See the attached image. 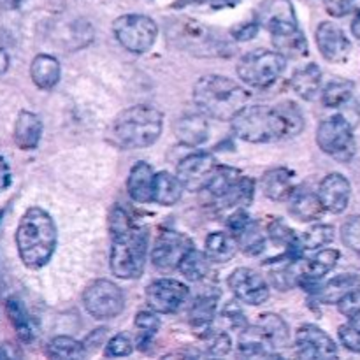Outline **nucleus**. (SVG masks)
Listing matches in <instances>:
<instances>
[{
	"instance_id": "f257e3e1",
	"label": "nucleus",
	"mask_w": 360,
	"mask_h": 360,
	"mask_svg": "<svg viewBox=\"0 0 360 360\" xmlns=\"http://www.w3.org/2000/svg\"><path fill=\"white\" fill-rule=\"evenodd\" d=\"M231 123L234 136L252 144L290 139L304 130L301 109L288 101L276 105H245Z\"/></svg>"
},
{
	"instance_id": "f03ea898",
	"label": "nucleus",
	"mask_w": 360,
	"mask_h": 360,
	"mask_svg": "<svg viewBox=\"0 0 360 360\" xmlns=\"http://www.w3.org/2000/svg\"><path fill=\"white\" fill-rule=\"evenodd\" d=\"M56 225L48 211L30 207L21 217L16 229L20 259L28 269H41L51 260L56 250Z\"/></svg>"
},
{
	"instance_id": "7ed1b4c3",
	"label": "nucleus",
	"mask_w": 360,
	"mask_h": 360,
	"mask_svg": "<svg viewBox=\"0 0 360 360\" xmlns=\"http://www.w3.org/2000/svg\"><path fill=\"white\" fill-rule=\"evenodd\" d=\"M250 94L234 79L220 74L202 76L193 86V102L202 115L220 122H231L245 105H248Z\"/></svg>"
},
{
	"instance_id": "20e7f679",
	"label": "nucleus",
	"mask_w": 360,
	"mask_h": 360,
	"mask_svg": "<svg viewBox=\"0 0 360 360\" xmlns=\"http://www.w3.org/2000/svg\"><path fill=\"white\" fill-rule=\"evenodd\" d=\"M164 129V115L157 108L137 104L127 108L112 120L109 136L127 150L148 148L155 144Z\"/></svg>"
},
{
	"instance_id": "39448f33",
	"label": "nucleus",
	"mask_w": 360,
	"mask_h": 360,
	"mask_svg": "<svg viewBox=\"0 0 360 360\" xmlns=\"http://www.w3.org/2000/svg\"><path fill=\"white\" fill-rule=\"evenodd\" d=\"M148 229L134 225L129 232L111 238L109 266L115 276L136 280L143 274L148 255Z\"/></svg>"
},
{
	"instance_id": "423d86ee",
	"label": "nucleus",
	"mask_w": 360,
	"mask_h": 360,
	"mask_svg": "<svg viewBox=\"0 0 360 360\" xmlns=\"http://www.w3.org/2000/svg\"><path fill=\"white\" fill-rule=\"evenodd\" d=\"M285 69L287 58L283 55L269 49H255L239 60L238 76L248 86L267 88L276 83Z\"/></svg>"
},
{
	"instance_id": "0eeeda50",
	"label": "nucleus",
	"mask_w": 360,
	"mask_h": 360,
	"mask_svg": "<svg viewBox=\"0 0 360 360\" xmlns=\"http://www.w3.org/2000/svg\"><path fill=\"white\" fill-rule=\"evenodd\" d=\"M112 34L127 51L143 55L153 48L158 37V27L144 14H123L112 23Z\"/></svg>"
},
{
	"instance_id": "6e6552de",
	"label": "nucleus",
	"mask_w": 360,
	"mask_h": 360,
	"mask_svg": "<svg viewBox=\"0 0 360 360\" xmlns=\"http://www.w3.org/2000/svg\"><path fill=\"white\" fill-rule=\"evenodd\" d=\"M316 144L323 153L336 160L348 162L355 155V137L352 127L341 115L323 120L316 130Z\"/></svg>"
},
{
	"instance_id": "1a4fd4ad",
	"label": "nucleus",
	"mask_w": 360,
	"mask_h": 360,
	"mask_svg": "<svg viewBox=\"0 0 360 360\" xmlns=\"http://www.w3.org/2000/svg\"><path fill=\"white\" fill-rule=\"evenodd\" d=\"M84 309L97 320H111L125 308L122 288L109 280H95L83 292Z\"/></svg>"
},
{
	"instance_id": "9d476101",
	"label": "nucleus",
	"mask_w": 360,
	"mask_h": 360,
	"mask_svg": "<svg viewBox=\"0 0 360 360\" xmlns=\"http://www.w3.org/2000/svg\"><path fill=\"white\" fill-rule=\"evenodd\" d=\"M192 248H195V246H193V241L186 234L176 231H165L158 236L153 248H151V262L160 271L178 269L181 259Z\"/></svg>"
},
{
	"instance_id": "9b49d317",
	"label": "nucleus",
	"mask_w": 360,
	"mask_h": 360,
	"mask_svg": "<svg viewBox=\"0 0 360 360\" xmlns=\"http://www.w3.org/2000/svg\"><path fill=\"white\" fill-rule=\"evenodd\" d=\"M190 288L185 283L171 278L157 280L146 287V302L153 311L171 315L179 311L183 304L188 301Z\"/></svg>"
},
{
	"instance_id": "f8f14e48",
	"label": "nucleus",
	"mask_w": 360,
	"mask_h": 360,
	"mask_svg": "<svg viewBox=\"0 0 360 360\" xmlns=\"http://www.w3.org/2000/svg\"><path fill=\"white\" fill-rule=\"evenodd\" d=\"M255 21L271 35L297 30V16L290 0H264L255 11Z\"/></svg>"
},
{
	"instance_id": "ddd939ff",
	"label": "nucleus",
	"mask_w": 360,
	"mask_h": 360,
	"mask_svg": "<svg viewBox=\"0 0 360 360\" xmlns=\"http://www.w3.org/2000/svg\"><path fill=\"white\" fill-rule=\"evenodd\" d=\"M217 165V158L213 155L207 151H197L179 162L176 169V178L181 181L183 188L190 192H200L206 188Z\"/></svg>"
},
{
	"instance_id": "4468645a",
	"label": "nucleus",
	"mask_w": 360,
	"mask_h": 360,
	"mask_svg": "<svg viewBox=\"0 0 360 360\" xmlns=\"http://www.w3.org/2000/svg\"><path fill=\"white\" fill-rule=\"evenodd\" d=\"M229 288L241 302L250 306H260L269 299V285L257 271L239 267L229 276Z\"/></svg>"
},
{
	"instance_id": "2eb2a0df",
	"label": "nucleus",
	"mask_w": 360,
	"mask_h": 360,
	"mask_svg": "<svg viewBox=\"0 0 360 360\" xmlns=\"http://www.w3.org/2000/svg\"><path fill=\"white\" fill-rule=\"evenodd\" d=\"M169 35L179 42V46L186 48L192 53L204 51L202 55H220V48L224 49V42L214 37L211 30L200 27L197 21L188 20L181 27H176V30H169Z\"/></svg>"
},
{
	"instance_id": "dca6fc26",
	"label": "nucleus",
	"mask_w": 360,
	"mask_h": 360,
	"mask_svg": "<svg viewBox=\"0 0 360 360\" xmlns=\"http://www.w3.org/2000/svg\"><path fill=\"white\" fill-rule=\"evenodd\" d=\"M295 350L301 359H330L336 357V343L320 327L302 326L295 333Z\"/></svg>"
},
{
	"instance_id": "f3484780",
	"label": "nucleus",
	"mask_w": 360,
	"mask_h": 360,
	"mask_svg": "<svg viewBox=\"0 0 360 360\" xmlns=\"http://www.w3.org/2000/svg\"><path fill=\"white\" fill-rule=\"evenodd\" d=\"M316 46L327 62L341 63L350 56V41L338 25L329 21H323L316 28Z\"/></svg>"
},
{
	"instance_id": "a211bd4d",
	"label": "nucleus",
	"mask_w": 360,
	"mask_h": 360,
	"mask_svg": "<svg viewBox=\"0 0 360 360\" xmlns=\"http://www.w3.org/2000/svg\"><path fill=\"white\" fill-rule=\"evenodd\" d=\"M316 195H319L320 202H322L326 211H330L334 214L343 213L347 210L348 202H350V181L343 174H340V172H333V174L326 176L323 181L320 183Z\"/></svg>"
},
{
	"instance_id": "6ab92c4d",
	"label": "nucleus",
	"mask_w": 360,
	"mask_h": 360,
	"mask_svg": "<svg viewBox=\"0 0 360 360\" xmlns=\"http://www.w3.org/2000/svg\"><path fill=\"white\" fill-rule=\"evenodd\" d=\"M172 132L176 139L185 146H199L210 137V123L204 115L188 112V115L179 116L172 123Z\"/></svg>"
},
{
	"instance_id": "aec40b11",
	"label": "nucleus",
	"mask_w": 360,
	"mask_h": 360,
	"mask_svg": "<svg viewBox=\"0 0 360 360\" xmlns=\"http://www.w3.org/2000/svg\"><path fill=\"white\" fill-rule=\"evenodd\" d=\"M153 183L155 171L146 162H137L129 172L127 179V192L130 199L139 204L153 202Z\"/></svg>"
},
{
	"instance_id": "412c9836",
	"label": "nucleus",
	"mask_w": 360,
	"mask_h": 360,
	"mask_svg": "<svg viewBox=\"0 0 360 360\" xmlns=\"http://www.w3.org/2000/svg\"><path fill=\"white\" fill-rule=\"evenodd\" d=\"M338 260H340V252L333 248L320 250L313 259L302 260V278L299 285L304 288L315 285L316 281L322 280L327 273H330L336 267Z\"/></svg>"
},
{
	"instance_id": "4be33fe9",
	"label": "nucleus",
	"mask_w": 360,
	"mask_h": 360,
	"mask_svg": "<svg viewBox=\"0 0 360 360\" xmlns=\"http://www.w3.org/2000/svg\"><path fill=\"white\" fill-rule=\"evenodd\" d=\"M42 136V122L35 112L21 111L14 123V143L20 150L28 151L35 150L41 143Z\"/></svg>"
},
{
	"instance_id": "5701e85b",
	"label": "nucleus",
	"mask_w": 360,
	"mask_h": 360,
	"mask_svg": "<svg viewBox=\"0 0 360 360\" xmlns=\"http://www.w3.org/2000/svg\"><path fill=\"white\" fill-rule=\"evenodd\" d=\"M292 88L304 101H315L322 91V70L316 63H308L292 74Z\"/></svg>"
},
{
	"instance_id": "b1692460",
	"label": "nucleus",
	"mask_w": 360,
	"mask_h": 360,
	"mask_svg": "<svg viewBox=\"0 0 360 360\" xmlns=\"http://www.w3.org/2000/svg\"><path fill=\"white\" fill-rule=\"evenodd\" d=\"M264 193L271 200H285L294 192V172L290 169H271L260 179Z\"/></svg>"
},
{
	"instance_id": "393cba45",
	"label": "nucleus",
	"mask_w": 360,
	"mask_h": 360,
	"mask_svg": "<svg viewBox=\"0 0 360 360\" xmlns=\"http://www.w3.org/2000/svg\"><path fill=\"white\" fill-rule=\"evenodd\" d=\"M60 62L53 55H37L32 60L30 65V77L34 81V84L41 90H51L53 86H56V83L60 81Z\"/></svg>"
},
{
	"instance_id": "a878e982",
	"label": "nucleus",
	"mask_w": 360,
	"mask_h": 360,
	"mask_svg": "<svg viewBox=\"0 0 360 360\" xmlns=\"http://www.w3.org/2000/svg\"><path fill=\"white\" fill-rule=\"evenodd\" d=\"M290 199V213L299 221H313L319 220L323 214V206L320 202L319 195L309 190H294Z\"/></svg>"
},
{
	"instance_id": "bb28decb",
	"label": "nucleus",
	"mask_w": 360,
	"mask_h": 360,
	"mask_svg": "<svg viewBox=\"0 0 360 360\" xmlns=\"http://www.w3.org/2000/svg\"><path fill=\"white\" fill-rule=\"evenodd\" d=\"M183 195V185L174 174L171 172H158L155 174L153 183V202L160 206H174L179 202Z\"/></svg>"
},
{
	"instance_id": "cd10ccee",
	"label": "nucleus",
	"mask_w": 360,
	"mask_h": 360,
	"mask_svg": "<svg viewBox=\"0 0 360 360\" xmlns=\"http://www.w3.org/2000/svg\"><path fill=\"white\" fill-rule=\"evenodd\" d=\"M236 252H238V241L232 234H227V232H211L206 238V253L210 257L211 262L224 264L229 262L236 257Z\"/></svg>"
},
{
	"instance_id": "c85d7f7f",
	"label": "nucleus",
	"mask_w": 360,
	"mask_h": 360,
	"mask_svg": "<svg viewBox=\"0 0 360 360\" xmlns=\"http://www.w3.org/2000/svg\"><path fill=\"white\" fill-rule=\"evenodd\" d=\"M267 236H269V239L274 245L283 248L285 253L292 257V259H297L301 252H304L301 241H299V236H295V232L280 218H276V220H273L267 225Z\"/></svg>"
},
{
	"instance_id": "c756f323",
	"label": "nucleus",
	"mask_w": 360,
	"mask_h": 360,
	"mask_svg": "<svg viewBox=\"0 0 360 360\" xmlns=\"http://www.w3.org/2000/svg\"><path fill=\"white\" fill-rule=\"evenodd\" d=\"M241 171L236 167H229V165H221V167L214 169V172L211 174L210 181L206 185V192L210 193L213 200H220L221 197L227 195L232 188H234L236 183L241 179Z\"/></svg>"
},
{
	"instance_id": "7c9ffc66",
	"label": "nucleus",
	"mask_w": 360,
	"mask_h": 360,
	"mask_svg": "<svg viewBox=\"0 0 360 360\" xmlns=\"http://www.w3.org/2000/svg\"><path fill=\"white\" fill-rule=\"evenodd\" d=\"M357 288H360L359 278L354 276V274H343V276L334 278L329 283L323 285L319 294H316V297L323 304H338L345 295L350 294L352 290H357Z\"/></svg>"
},
{
	"instance_id": "2f4dec72",
	"label": "nucleus",
	"mask_w": 360,
	"mask_h": 360,
	"mask_svg": "<svg viewBox=\"0 0 360 360\" xmlns=\"http://www.w3.org/2000/svg\"><path fill=\"white\" fill-rule=\"evenodd\" d=\"M239 350L248 357L250 355L255 357V355H271L274 348L266 333L259 326H252L243 329L241 336H239Z\"/></svg>"
},
{
	"instance_id": "473e14b6",
	"label": "nucleus",
	"mask_w": 360,
	"mask_h": 360,
	"mask_svg": "<svg viewBox=\"0 0 360 360\" xmlns=\"http://www.w3.org/2000/svg\"><path fill=\"white\" fill-rule=\"evenodd\" d=\"M273 37V44L280 55L285 58H301V56L308 55V41H306L304 34L301 30L287 32V34H276L271 35Z\"/></svg>"
},
{
	"instance_id": "72a5a7b5",
	"label": "nucleus",
	"mask_w": 360,
	"mask_h": 360,
	"mask_svg": "<svg viewBox=\"0 0 360 360\" xmlns=\"http://www.w3.org/2000/svg\"><path fill=\"white\" fill-rule=\"evenodd\" d=\"M257 326L266 333V336L269 338L274 350H280V348L287 347L288 340H290V333H288V326L280 315H274V313L260 315Z\"/></svg>"
},
{
	"instance_id": "f704fd0d",
	"label": "nucleus",
	"mask_w": 360,
	"mask_h": 360,
	"mask_svg": "<svg viewBox=\"0 0 360 360\" xmlns=\"http://www.w3.org/2000/svg\"><path fill=\"white\" fill-rule=\"evenodd\" d=\"M210 257L204 252L192 248L179 262L178 269L188 281H200L210 273Z\"/></svg>"
},
{
	"instance_id": "c9c22d12",
	"label": "nucleus",
	"mask_w": 360,
	"mask_h": 360,
	"mask_svg": "<svg viewBox=\"0 0 360 360\" xmlns=\"http://www.w3.org/2000/svg\"><path fill=\"white\" fill-rule=\"evenodd\" d=\"M218 294H199L193 299L192 306H190V322L195 327H204L211 323L214 311H217Z\"/></svg>"
},
{
	"instance_id": "e433bc0d",
	"label": "nucleus",
	"mask_w": 360,
	"mask_h": 360,
	"mask_svg": "<svg viewBox=\"0 0 360 360\" xmlns=\"http://www.w3.org/2000/svg\"><path fill=\"white\" fill-rule=\"evenodd\" d=\"M86 354L84 345L69 336H58L48 345V357L53 359H83Z\"/></svg>"
},
{
	"instance_id": "4c0bfd02",
	"label": "nucleus",
	"mask_w": 360,
	"mask_h": 360,
	"mask_svg": "<svg viewBox=\"0 0 360 360\" xmlns=\"http://www.w3.org/2000/svg\"><path fill=\"white\" fill-rule=\"evenodd\" d=\"M234 238L238 241V248H241L246 255H259V253L264 252V246H266V238H264L262 231H260L255 221H250Z\"/></svg>"
},
{
	"instance_id": "58836bf2",
	"label": "nucleus",
	"mask_w": 360,
	"mask_h": 360,
	"mask_svg": "<svg viewBox=\"0 0 360 360\" xmlns=\"http://www.w3.org/2000/svg\"><path fill=\"white\" fill-rule=\"evenodd\" d=\"M355 90V84L352 81H333L326 86V90L320 91L322 94V102L326 108H341L347 104L352 98Z\"/></svg>"
},
{
	"instance_id": "ea45409f",
	"label": "nucleus",
	"mask_w": 360,
	"mask_h": 360,
	"mask_svg": "<svg viewBox=\"0 0 360 360\" xmlns=\"http://www.w3.org/2000/svg\"><path fill=\"white\" fill-rule=\"evenodd\" d=\"M7 315H9L11 322H13L14 329H16L18 336L21 338V341L28 343L32 341V336H34V330H32V322L27 315V309L23 308L18 299H7Z\"/></svg>"
},
{
	"instance_id": "a19ab883",
	"label": "nucleus",
	"mask_w": 360,
	"mask_h": 360,
	"mask_svg": "<svg viewBox=\"0 0 360 360\" xmlns=\"http://www.w3.org/2000/svg\"><path fill=\"white\" fill-rule=\"evenodd\" d=\"M334 239V227L333 225H315L308 232L299 238L302 250H319L333 243Z\"/></svg>"
},
{
	"instance_id": "79ce46f5",
	"label": "nucleus",
	"mask_w": 360,
	"mask_h": 360,
	"mask_svg": "<svg viewBox=\"0 0 360 360\" xmlns=\"http://www.w3.org/2000/svg\"><path fill=\"white\" fill-rule=\"evenodd\" d=\"M134 323H136L137 329L141 330V338L139 341H137V347L141 348H144V345L150 343L151 338H153L155 334L158 333V329H160V320H158V316L155 315V313L150 311L137 313Z\"/></svg>"
},
{
	"instance_id": "37998d69",
	"label": "nucleus",
	"mask_w": 360,
	"mask_h": 360,
	"mask_svg": "<svg viewBox=\"0 0 360 360\" xmlns=\"http://www.w3.org/2000/svg\"><path fill=\"white\" fill-rule=\"evenodd\" d=\"M341 239L347 248L360 255V214L350 217L341 227Z\"/></svg>"
},
{
	"instance_id": "c03bdc74",
	"label": "nucleus",
	"mask_w": 360,
	"mask_h": 360,
	"mask_svg": "<svg viewBox=\"0 0 360 360\" xmlns=\"http://www.w3.org/2000/svg\"><path fill=\"white\" fill-rule=\"evenodd\" d=\"M108 227H109V234H111L112 238V236H120L129 232L130 229L134 227V224H132V218L129 217V213H127L125 210H122L120 206H115L111 210V213H109Z\"/></svg>"
},
{
	"instance_id": "a18cd8bd",
	"label": "nucleus",
	"mask_w": 360,
	"mask_h": 360,
	"mask_svg": "<svg viewBox=\"0 0 360 360\" xmlns=\"http://www.w3.org/2000/svg\"><path fill=\"white\" fill-rule=\"evenodd\" d=\"M134 352L132 340L127 334H116L105 345V357H129Z\"/></svg>"
},
{
	"instance_id": "49530a36",
	"label": "nucleus",
	"mask_w": 360,
	"mask_h": 360,
	"mask_svg": "<svg viewBox=\"0 0 360 360\" xmlns=\"http://www.w3.org/2000/svg\"><path fill=\"white\" fill-rule=\"evenodd\" d=\"M232 348V341L229 338V334L225 333H217L210 338L207 341V352L214 357H221V355H227Z\"/></svg>"
},
{
	"instance_id": "de8ad7c7",
	"label": "nucleus",
	"mask_w": 360,
	"mask_h": 360,
	"mask_svg": "<svg viewBox=\"0 0 360 360\" xmlns=\"http://www.w3.org/2000/svg\"><path fill=\"white\" fill-rule=\"evenodd\" d=\"M338 334H340V340L345 348H348L350 352H355V354H360V330L354 329L348 323V326H341L338 329Z\"/></svg>"
},
{
	"instance_id": "09e8293b",
	"label": "nucleus",
	"mask_w": 360,
	"mask_h": 360,
	"mask_svg": "<svg viewBox=\"0 0 360 360\" xmlns=\"http://www.w3.org/2000/svg\"><path fill=\"white\" fill-rule=\"evenodd\" d=\"M338 308H340L341 315L345 316H354L360 313V288L357 290H352L350 294L345 295L340 302H338Z\"/></svg>"
},
{
	"instance_id": "8fccbe9b",
	"label": "nucleus",
	"mask_w": 360,
	"mask_h": 360,
	"mask_svg": "<svg viewBox=\"0 0 360 360\" xmlns=\"http://www.w3.org/2000/svg\"><path fill=\"white\" fill-rule=\"evenodd\" d=\"M250 221H252L250 214L246 213V211L243 210V207H236V210L232 211L231 214H229L227 227L231 229L232 236H236V234H239V232H241L243 229H245L246 225L250 224Z\"/></svg>"
},
{
	"instance_id": "3c124183",
	"label": "nucleus",
	"mask_w": 360,
	"mask_h": 360,
	"mask_svg": "<svg viewBox=\"0 0 360 360\" xmlns=\"http://www.w3.org/2000/svg\"><path fill=\"white\" fill-rule=\"evenodd\" d=\"M329 13L334 16H347V14L360 13V0H336L329 6Z\"/></svg>"
},
{
	"instance_id": "603ef678",
	"label": "nucleus",
	"mask_w": 360,
	"mask_h": 360,
	"mask_svg": "<svg viewBox=\"0 0 360 360\" xmlns=\"http://www.w3.org/2000/svg\"><path fill=\"white\" fill-rule=\"evenodd\" d=\"M259 30L260 27L257 25V21H248V23H241L236 28H232L231 34L236 41H252L253 37H257Z\"/></svg>"
},
{
	"instance_id": "864d4df0",
	"label": "nucleus",
	"mask_w": 360,
	"mask_h": 360,
	"mask_svg": "<svg viewBox=\"0 0 360 360\" xmlns=\"http://www.w3.org/2000/svg\"><path fill=\"white\" fill-rule=\"evenodd\" d=\"M104 340H105V329H97L86 338V341H84L83 345H84V348H86V352L94 350V348L97 350L98 345H101Z\"/></svg>"
},
{
	"instance_id": "5fc2aeb1",
	"label": "nucleus",
	"mask_w": 360,
	"mask_h": 360,
	"mask_svg": "<svg viewBox=\"0 0 360 360\" xmlns=\"http://www.w3.org/2000/svg\"><path fill=\"white\" fill-rule=\"evenodd\" d=\"M11 185V169L7 162L0 157V193Z\"/></svg>"
},
{
	"instance_id": "6e6d98bb",
	"label": "nucleus",
	"mask_w": 360,
	"mask_h": 360,
	"mask_svg": "<svg viewBox=\"0 0 360 360\" xmlns=\"http://www.w3.org/2000/svg\"><path fill=\"white\" fill-rule=\"evenodd\" d=\"M243 0H210V6L213 9H229V7H236Z\"/></svg>"
},
{
	"instance_id": "4d7b16f0",
	"label": "nucleus",
	"mask_w": 360,
	"mask_h": 360,
	"mask_svg": "<svg viewBox=\"0 0 360 360\" xmlns=\"http://www.w3.org/2000/svg\"><path fill=\"white\" fill-rule=\"evenodd\" d=\"M27 0H0V7L7 11H14V9H20Z\"/></svg>"
},
{
	"instance_id": "13d9d810",
	"label": "nucleus",
	"mask_w": 360,
	"mask_h": 360,
	"mask_svg": "<svg viewBox=\"0 0 360 360\" xmlns=\"http://www.w3.org/2000/svg\"><path fill=\"white\" fill-rule=\"evenodd\" d=\"M20 357L18 352H13V345H0V359Z\"/></svg>"
},
{
	"instance_id": "bf43d9fd",
	"label": "nucleus",
	"mask_w": 360,
	"mask_h": 360,
	"mask_svg": "<svg viewBox=\"0 0 360 360\" xmlns=\"http://www.w3.org/2000/svg\"><path fill=\"white\" fill-rule=\"evenodd\" d=\"M9 69V55L0 48V74H4Z\"/></svg>"
},
{
	"instance_id": "052dcab7",
	"label": "nucleus",
	"mask_w": 360,
	"mask_h": 360,
	"mask_svg": "<svg viewBox=\"0 0 360 360\" xmlns=\"http://www.w3.org/2000/svg\"><path fill=\"white\" fill-rule=\"evenodd\" d=\"M352 34L355 35V37L360 41V13L357 14V18L354 20V23H352Z\"/></svg>"
},
{
	"instance_id": "680f3d73",
	"label": "nucleus",
	"mask_w": 360,
	"mask_h": 360,
	"mask_svg": "<svg viewBox=\"0 0 360 360\" xmlns=\"http://www.w3.org/2000/svg\"><path fill=\"white\" fill-rule=\"evenodd\" d=\"M350 326L354 327V329L360 330V313H359V315H354V316H350Z\"/></svg>"
},
{
	"instance_id": "e2e57ef3",
	"label": "nucleus",
	"mask_w": 360,
	"mask_h": 360,
	"mask_svg": "<svg viewBox=\"0 0 360 360\" xmlns=\"http://www.w3.org/2000/svg\"><path fill=\"white\" fill-rule=\"evenodd\" d=\"M0 218H2V211H0Z\"/></svg>"
}]
</instances>
